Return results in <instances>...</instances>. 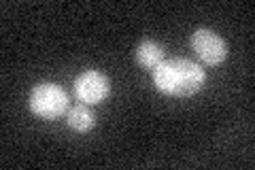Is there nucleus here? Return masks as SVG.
<instances>
[{"instance_id":"nucleus-2","label":"nucleus","mask_w":255,"mask_h":170,"mask_svg":"<svg viewBox=\"0 0 255 170\" xmlns=\"http://www.w3.org/2000/svg\"><path fill=\"white\" fill-rule=\"evenodd\" d=\"M28 107L36 117H41L45 121H53V119H60L62 115H66L68 96L58 83L43 81V83H36L30 90Z\"/></svg>"},{"instance_id":"nucleus-5","label":"nucleus","mask_w":255,"mask_h":170,"mask_svg":"<svg viewBox=\"0 0 255 170\" xmlns=\"http://www.w3.org/2000/svg\"><path fill=\"white\" fill-rule=\"evenodd\" d=\"M164 60H166V51H164V47L159 45L157 40L145 38V40H140V43H138V47H136V62H138V66L147 68V70H153Z\"/></svg>"},{"instance_id":"nucleus-4","label":"nucleus","mask_w":255,"mask_h":170,"mask_svg":"<svg viewBox=\"0 0 255 170\" xmlns=\"http://www.w3.org/2000/svg\"><path fill=\"white\" fill-rule=\"evenodd\" d=\"M75 94L83 104H100L111 94V79L105 72L87 68L75 79Z\"/></svg>"},{"instance_id":"nucleus-1","label":"nucleus","mask_w":255,"mask_h":170,"mask_svg":"<svg viewBox=\"0 0 255 170\" xmlns=\"http://www.w3.org/2000/svg\"><path fill=\"white\" fill-rule=\"evenodd\" d=\"M204 68L187 58L164 60L157 68H153L155 90L172 98H189L198 94L204 85Z\"/></svg>"},{"instance_id":"nucleus-3","label":"nucleus","mask_w":255,"mask_h":170,"mask_svg":"<svg viewBox=\"0 0 255 170\" xmlns=\"http://www.w3.org/2000/svg\"><path fill=\"white\" fill-rule=\"evenodd\" d=\"M189 45L194 53L206 66H219L228 58V43L211 28H198L189 38Z\"/></svg>"},{"instance_id":"nucleus-6","label":"nucleus","mask_w":255,"mask_h":170,"mask_svg":"<svg viewBox=\"0 0 255 170\" xmlns=\"http://www.w3.org/2000/svg\"><path fill=\"white\" fill-rule=\"evenodd\" d=\"M66 124L70 130H75L77 134H87L96 126V115L92 113L90 104H77V107L66 111Z\"/></svg>"}]
</instances>
